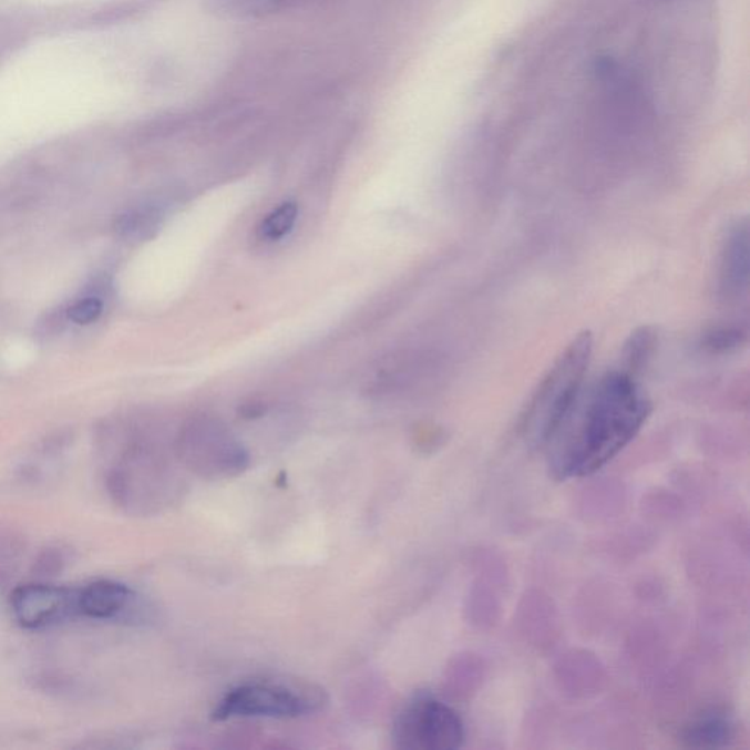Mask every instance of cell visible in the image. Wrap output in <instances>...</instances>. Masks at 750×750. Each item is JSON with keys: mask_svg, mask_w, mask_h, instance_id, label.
Here are the masks:
<instances>
[{"mask_svg": "<svg viewBox=\"0 0 750 750\" xmlns=\"http://www.w3.org/2000/svg\"><path fill=\"white\" fill-rule=\"evenodd\" d=\"M651 409L638 374L623 366L584 388L543 445L554 479H582L602 470L638 435Z\"/></svg>", "mask_w": 750, "mask_h": 750, "instance_id": "cell-1", "label": "cell"}, {"mask_svg": "<svg viewBox=\"0 0 750 750\" xmlns=\"http://www.w3.org/2000/svg\"><path fill=\"white\" fill-rule=\"evenodd\" d=\"M593 349V333L581 331L566 345L540 381L524 417L525 434L535 445L543 448L579 398L585 388Z\"/></svg>", "mask_w": 750, "mask_h": 750, "instance_id": "cell-2", "label": "cell"}, {"mask_svg": "<svg viewBox=\"0 0 750 750\" xmlns=\"http://www.w3.org/2000/svg\"><path fill=\"white\" fill-rule=\"evenodd\" d=\"M109 495L131 515H156L172 506L184 493L179 475L165 458L153 450H126L104 475Z\"/></svg>", "mask_w": 750, "mask_h": 750, "instance_id": "cell-3", "label": "cell"}, {"mask_svg": "<svg viewBox=\"0 0 750 750\" xmlns=\"http://www.w3.org/2000/svg\"><path fill=\"white\" fill-rule=\"evenodd\" d=\"M326 703L325 690L308 681L257 680L227 692L212 718H298L320 711Z\"/></svg>", "mask_w": 750, "mask_h": 750, "instance_id": "cell-4", "label": "cell"}, {"mask_svg": "<svg viewBox=\"0 0 750 750\" xmlns=\"http://www.w3.org/2000/svg\"><path fill=\"white\" fill-rule=\"evenodd\" d=\"M182 465L199 479L223 481L247 471L249 454L225 424L210 417L186 422L176 440Z\"/></svg>", "mask_w": 750, "mask_h": 750, "instance_id": "cell-5", "label": "cell"}, {"mask_svg": "<svg viewBox=\"0 0 750 750\" xmlns=\"http://www.w3.org/2000/svg\"><path fill=\"white\" fill-rule=\"evenodd\" d=\"M393 739L399 749L454 750L465 742V726L452 707L424 695L399 713Z\"/></svg>", "mask_w": 750, "mask_h": 750, "instance_id": "cell-6", "label": "cell"}, {"mask_svg": "<svg viewBox=\"0 0 750 750\" xmlns=\"http://www.w3.org/2000/svg\"><path fill=\"white\" fill-rule=\"evenodd\" d=\"M9 604L18 625L29 630L49 629L79 616L76 589L65 586L21 585L11 594Z\"/></svg>", "mask_w": 750, "mask_h": 750, "instance_id": "cell-7", "label": "cell"}, {"mask_svg": "<svg viewBox=\"0 0 750 750\" xmlns=\"http://www.w3.org/2000/svg\"><path fill=\"white\" fill-rule=\"evenodd\" d=\"M79 616L93 620H135L138 595L129 585L112 579H99L76 589Z\"/></svg>", "mask_w": 750, "mask_h": 750, "instance_id": "cell-8", "label": "cell"}, {"mask_svg": "<svg viewBox=\"0 0 750 750\" xmlns=\"http://www.w3.org/2000/svg\"><path fill=\"white\" fill-rule=\"evenodd\" d=\"M749 280V226L738 220L727 232L721 249L720 289L727 298L742 297Z\"/></svg>", "mask_w": 750, "mask_h": 750, "instance_id": "cell-9", "label": "cell"}, {"mask_svg": "<svg viewBox=\"0 0 750 750\" xmlns=\"http://www.w3.org/2000/svg\"><path fill=\"white\" fill-rule=\"evenodd\" d=\"M734 726L720 713H708L681 730L680 742L688 748H725L733 742Z\"/></svg>", "mask_w": 750, "mask_h": 750, "instance_id": "cell-10", "label": "cell"}, {"mask_svg": "<svg viewBox=\"0 0 750 750\" xmlns=\"http://www.w3.org/2000/svg\"><path fill=\"white\" fill-rule=\"evenodd\" d=\"M285 0H212L215 11L230 18H258L277 11Z\"/></svg>", "mask_w": 750, "mask_h": 750, "instance_id": "cell-11", "label": "cell"}, {"mask_svg": "<svg viewBox=\"0 0 750 750\" xmlns=\"http://www.w3.org/2000/svg\"><path fill=\"white\" fill-rule=\"evenodd\" d=\"M654 347H656V335L648 327L636 330L635 333H631L629 340H627L625 349H623L621 366L629 368V370L638 374L640 368L651 357Z\"/></svg>", "mask_w": 750, "mask_h": 750, "instance_id": "cell-12", "label": "cell"}, {"mask_svg": "<svg viewBox=\"0 0 750 750\" xmlns=\"http://www.w3.org/2000/svg\"><path fill=\"white\" fill-rule=\"evenodd\" d=\"M298 217V206L295 203H284L275 208L258 227V235L263 240H279L292 230Z\"/></svg>", "mask_w": 750, "mask_h": 750, "instance_id": "cell-13", "label": "cell"}, {"mask_svg": "<svg viewBox=\"0 0 750 750\" xmlns=\"http://www.w3.org/2000/svg\"><path fill=\"white\" fill-rule=\"evenodd\" d=\"M156 225V217L150 213L136 212L122 217L120 230L130 238H143Z\"/></svg>", "mask_w": 750, "mask_h": 750, "instance_id": "cell-14", "label": "cell"}, {"mask_svg": "<svg viewBox=\"0 0 750 750\" xmlns=\"http://www.w3.org/2000/svg\"><path fill=\"white\" fill-rule=\"evenodd\" d=\"M102 311L103 304L97 298H85L72 304L68 309V317L76 325H90V322L97 320Z\"/></svg>", "mask_w": 750, "mask_h": 750, "instance_id": "cell-15", "label": "cell"}, {"mask_svg": "<svg viewBox=\"0 0 750 750\" xmlns=\"http://www.w3.org/2000/svg\"><path fill=\"white\" fill-rule=\"evenodd\" d=\"M63 562L65 561H63L62 553H59L58 549H52V552L45 554L43 561H40V565L44 567V574H48V572L59 571Z\"/></svg>", "mask_w": 750, "mask_h": 750, "instance_id": "cell-16", "label": "cell"}, {"mask_svg": "<svg viewBox=\"0 0 750 750\" xmlns=\"http://www.w3.org/2000/svg\"><path fill=\"white\" fill-rule=\"evenodd\" d=\"M239 412L244 418H249V420H253V418L261 417L263 413L266 412V407L260 402H249L247 404H243V408H240Z\"/></svg>", "mask_w": 750, "mask_h": 750, "instance_id": "cell-17", "label": "cell"}]
</instances>
